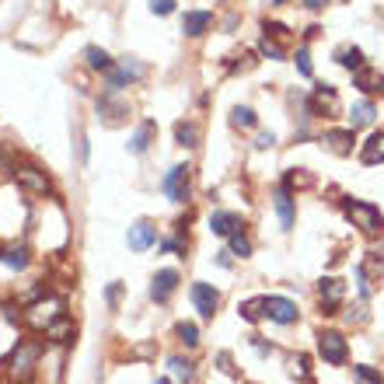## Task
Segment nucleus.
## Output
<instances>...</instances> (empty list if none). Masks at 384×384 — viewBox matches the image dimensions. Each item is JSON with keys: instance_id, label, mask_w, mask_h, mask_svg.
I'll use <instances>...</instances> for the list:
<instances>
[{"instance_id": "f257e3e1", "label": "nucleus", "mask_w": 384, "mask_h": 384, "mask_svg": "<svg viewBox=\"0 0 384 384\" xmlns=\"http://www.w3.org/2000/svg\"><path fill=\"white\" fill-rule=\"evenodd\" d=\"M42 353H46V349H42V342H35V339L18 342L14 353H11V360H7V378H11V381H28V378L39 371Z\"/></svg>"}, {"instance_id": "f03ea898", "label": "nucleus", "mask_w": 384, "mask_h": 384, "mask_svg": "<svg viewBox=\"0 0 384 384\" xmlns=\"http://www.w3.org/2000/svg\"><path fill=\"white\" fill-rule=\"evenodd\" d=\"M66 315V301L63 297H42V301H35L28 311H25V325L35 332H46L53 322H59Z\"/></svg>"}, {"instance_id": "7ed1b4c3", "label": "nucleus", "mask_w": 384, "mask_h": 384, "mask_svg": "<svg viewBox=\"0 0 384 384\" xmlns=\"http://www.w3.org/2000/svg\"><path fill=\"white\" fill-rule=\"evenodd\" d=\"M342 214L353 220L363 234H371V238L384 231L381 210H378V206H371V203H363V199H342Z\"/></svg>"}, {"instance_id": "20e7f679", "label": "nucleus", "mask_w": 384, "mask_h": 384, "mask_svg": "<svg viewBox=\"0 0 384 384\" xmlns=\"http://www.w3.org/2000/svg\"><path fill=\"white\" fill-rule=\"evenodd\" d=\"M147 77V66L140 63V59H119V63H112L109 70H105V84H109V91H122V88H129V84H140Z\"/></svg>"}, {"instance_id": "39448f33", "label": "nucleus", "mask_w": 384, "mask_h": 384, "mask_svg": "<svg viewBox=\"0 0 384 384\" xmlns=\"http://www.w3.org/2000/svg\"><path fill=\"white\" fill-rule=\"evenodd\" d=\"M14 182H18L25 192H32V196H50V192H53L50 175H46V171H39V168H32V165L14 168Z\"/></svg>"}, {"instance_id": "423d86ee", "label": "nucleus", "mask_w": 384, "mask_h": 384, "mask_svg": "<svg viewBox=\"0 0 384 384\" xmlns=\"http://www.w3.org/2000/svg\"><path fill=\"white\" fill-rule=\"evenodd\" d=\"M165 192L171 203H185L189 199V168L185 165H175L165 175Z\"/></svg>"}, {"instance_id": "0eeeda50", "label": "nucleus", "mask_w": 384, "mask_h": 384, "mask_svg": "<svg viewBox=\"0 0 384 384\" xmlns=\"http://www.w3.org/2000/svg\"><path fill=\"white\" fill-rule=\"evenodd\" d=\"M126 115H129V105H126V102H119V98H115V91H105V95L98 98V119H102L105 126H119Z\"/></svg>"}, {"instance_id": "6e6552de", "label": "nucleus", "mask_w": 384, "mask_h": 384, "mask_svg": "<svg viewBox=\"0 0 384 384\" xmlns=\"http://www.w3.org/2000/svg\"><path fill=\"white\" fill-rule=\"evenodd\" d=\"M318 353L329 360V363H346V339L339 335V332H322L318 335Z\"/></svg>"}, {"instance_id": "1a4fd4ad", "label": "nucleus", "mask_w": 384, "mask_h": 384, "mask_svg": "<svg viewBox=\"0 0 384 384\" xmlns=\"http://www.w3.org/2000/svg\"><path fill=\"white\" fill-rule=\"evenodd\" d=\"M266 315L276 325H293L297 322V304L286 301V297H266Z\"/></svg>"}, {"instance_id": "9d476101", "label": "nucleus", "mask_w": 384, "mask_h": 384, "mask_svg": "<svg viewBox=\"0 0 384 384\" xmlns=\"http://www.w3.org/2000/svg\"><path fill=\"white\" fill-rule=\"evenodd\" d=\"M154 241H158V227H154L151 220H136V223L129 227V248H133V252H147Z\"/></svg>"}, {"instance_id": "9b49d317", "label": "nucleus", "mask_w": 384, "mask_h": 384, "mask_svg": "<svg viewBox=\"0 0 384 384\" xmlns=\"http://www.w3.org/2000/svg\"><path fill=\"white\" fill-rule=\"evenodd\" d=\"M210 25H214V14H210V11H185V18H182V32L192 35V39L206 35Z\"/></svg>"}, {"instance_id": "f8f14e48", "label": "nucleus", "mask_w": 384, "mask_h": 384, "mask_svg": "<svg viewBox=\"0 0 384 384\" xmlns=\"http://www.w3.org/2000/svg\"><path fill=\"white\" fill-rule=\"evenodd\" d=\"M192 301H196V311L203 315V318H214V311H217L220 297L214 286H206V283H196L192 286Z\"/></svg>"}, {"instance_id": "ddd939ff", "label": "nucleus", "mask_w": 384, "mask_h": 384, "mask_svg": "<svg viewBox=\"0 0 384 384\" xmlns=\"http://www.w3.org/2000/svg\"><path fill=\"white\" fill-rule=\"evenodd\" d=\"M175 286H178V273H175V269H161V273L154 276V286H151V297L165 304L168 297L175 293Z\"/></svg>"}, {"instance_id": "4468645a", "label": "nucleus", "mask_w": 384, "mask_h": 384, "mask_svg": "<svg viewBox=\"0 0 384 384\" xmlns=\"http://www.w3.org/2000/svg\"><path fill=\"white\" fill-rule=\"evenodd\" d=\"M318 293H322L325 311H332V308H339V304H342V297H346V283H342V279H322Z\"/></svg>"}, {"instance_id": "2eb2a0df", "label": "nucleus", "mask_w": 384, "mask_h": 384, "mask_svg": "<svg viewBox=\"0 0 384 384\" xmlns=\"http://www.w3.org/2000/svg\"><path fill=\"white\" fill-rule=\"evenodd\" d=\"M276 214H279L283 231H290V227H293V196H290V185L276 189Z\"/></svg>"}, {"instance_id": "dca6fc26", "label": "nucleus", "mask_w": 384, "mask_h": 384, "mask_svg": "<svg viewBox=\"0 0 384 384\" xmlns=\"http://www.w3.org/2000/svg\"><path fill=\"white\" fill-rule=\"evenodd\" d=\"M325 147L335 154H349L353 151V126L349 129H329L325 133Z\"/></svg>"}, {"instance_id": "f3484780", "label": "nucleus", "mask_w": 384, "mask_h": 384, "mask_svg": "<svg viewBox=\"0 0 384 384\" xmlns=\"http://www.w3.org/2000/svg\"><path fill=\"white\" fill-rule=\"evenodd\" d=\"M154 133H158V126H154L151 119H147V122H140V129H136V133L129 136V151H133V154H144V151L151 147Z\"/></svg>"}, {"instance_id": "a211bd4d", "label": "nucleus", "mask_w": 384, "mask_h": 384, "mask_svg": "<svg viewBox=\"0 0 384 384\" xmlns=\"http://www.w3.org/2000/svg\"><path fill=\"white\" fill-rule=\"evenodd\" d=\"M238 227H241V217L231 214V210H217V214L210 217V231H214V234H234Z\"/></svg>"}, {"instance_id": "6ab92c4d", "label": "nucleus", "mask_w": 384, "mask_h": 384, "mask_svg": "<svg viewBox=\"0 0 384 384\" xmlns=\"http://www.w3.org/2000/svg\"><path fill=\"white\" fill-rule=\"evenodd\" d=\"M374 115H378L374 102H356V105H353V112H349V126H353V129H360V126H371V122H374Z\"/></svg>"}, {"instance_id": "aec40b11", "label": "nucleus", "mask_w": 384, "mask_h": 384, "mask_svg": "<svg viewBox=\"0 0 384 384\" xmlns=\"http://www.w3.org/2000/svg\"><path fill=\"white\" fill-rule=\"evenodd\" d=\"M363 165H381L384 161V133H374L367 144H363Z\"/></svg>"}, {"instance_id": "412c9836", "label": "nucleus", "mask_w": 384, "mask_h": 384, "mask_svg": "<svg viewBox=\"0 0 384 384\" xmlns=\"http://www.w3.org/2000/svg\"><path fill=\"white\" fill-rule=\"evenodd\" d=\"M356 273L363 276L367 283H371V279H384V259L378 252H367V259H363V266H360Z\"/></svg>"}, {"instance_id": "4be33fe9", "label": "nucleus", "mask_w": 384, "mask_h": 384, "mask_svg": "<svg viewBox=\"0 0 384 384\" xmlns=\"http://www.w3.org/2000/svg\"><path fill=\"white\" fill-rule=\"evenodd\" d=\"M175 140L182 147H199V126L196 122H175Z\"/></svg>"}, {"instance_id": "5701e85b", "label": "nucleus", "mask_w": 384, "mask_h": 384, "mask_svg": "<svg viewBox=\"0 0 384 384\" xmlns=\"http://www.w3.org/2000/svg\"><path fill=\"white\" fill-rule=\"evenodd\" d=\"M0 266H7V269H25V266H28V252H25V248H0Z\"/></svg>"}, {"instance_id": "b1692460", "label": "nucleus", "mask_w": 384, "mask_h": 384, "mask_svg": "<svg viewBox=\"0 0 384 384\" xmlns=\"http://www.w3.org/2000/svg\"><path fill=\"white\" fill-rule=\"evenodd\" d=\"M46 335L53 339L56 346H63V342H70V339H74V325H70V322H66V315H63L59 322H53V325L46 329Z\"/></svg>"}, {"instance_id": "393cba45", "label": "nucleus", "mask_w": 384, "mask_h": 384, "mask_svg": "<svg viewBox=\"0 0 384 384\" xmlns=\"http://www.w3.org/2000/svg\"><path fill=\"white\" fill-rule=\"evenodd\" d=\"M84 56H88V66H91V70H102V74H105L112 63H115V59H112L105 50H98V46H88V50H84Z\"/></svg>"}, {"instance_id": "a878e982", "label": "nucleus", "mask_w": 384, "mask_h": 384, "mask_svg": "<svg viewBox=\"0 0 384 384\" xmlns=\"http://www.w3.org/2000/svg\"><path fill=\"white\" fill-rule=\"evenodd\" d=\"M238 311H241V318H245V322H259V318L266 315V297H255V301H245V304H241Z\"/></svg>"}, {"instance_id": "bb28decb", "label": "nucleus", "mask_w": 384, "mask_h": 384, "mask_svg": "<svg viewBox=\"0 0 384 384\" xmlns=\"http://www.w3.org/2000/svg\"><path fill=\"white\" fill-rule=\"evenodd\" d=\"M168 367H171V378H175L178 384L192 381V363H189V360H182V356H171V360H168Z\"/></svg>"}, {"instance_id": "cd10ccee", "label": "nucleus", "mask_w": 384, "mask_h": 384, "mask_svg": "<svg viewBox=\"0 0 384 384\" xmlns=\"http://www.w3.org/2000/svg\"><path fill=\"white\" fill-rule=\"evenodd\" d=\"M231 255H241V259H248V255H252V241H248L241 231H234V234H231Z\"/></svg>"}, {"instance_id": "c85d7f7f", "label": "nucleus", "mask_w": 384, "mask_h": 384, "mask_svg": "<svg viewBox=\"0 0 384 384\" xmlns=\"http://www.w3.org/2000/svg\"><path fill=\"white\" fill-rule=\"evenodd\" d=\"M231 122L241 126V129H252V126H255V112L248 109V105H238V109L231 112Z\"/></svg>"}, {"instance_id": "c756f323", "label": "nucleus", "mask_w": 384, "mask_h": 384, "mask_svg": "<svg viewBox=\"0 0 384 384\" xmlns=\"http://www.w3.org/2000/svg\"><path fill=\"white\" fill-rule=\"evenodd\" d=\"M339 63L346 66V70H360L363 66V53L353 46V50H339Z\"/></svg>"}, {"instance_id": "7c9ffc66", "label": "nucleus", "mask_w": 384, "mask_h": 384, "mask_svg": "<svg viewBox=\"0 0 384 384\" xmlns=\"http://www.w3.org/2000/svg\"><path fill=\"white\" fill-rule=\"evenodd\" d=\"M353 378L360 384H381V371H374V367H353Z\"/></svg>"}, {"instance_id": "2f4dec72", "label": "nucleus", "mask_w": 384, "mask_h": 384, "mask_svg": "<svg viewBox=\"0 0 384 384\" xmlns=\"http://www.w3.org/2000/svg\"><path fill=\"white\" fill-rule=\"evenodd\" d=\"M175 332H178V339H182L185 346H196V342H199V329H196L192 322H182Z\"/></svg>"}, {"instance_id": "473e14b6", "label": "nucleus", "mask_w": 384, "mask_h": 384, "mask_svg": "<svg viewBox=\"0 0 384 384\" xmlns=\"http://www.w3.org/2000/svg\"><path fill=\"white\" fill-rule=\"evenodd\" d=\"M259 53H262V56H269V59H283V46H276L273 39L266 35V39L259 42Z\"/></svg>"}, {"instance_id": "72a5a7b5", "label": "nucleus", "mask_w": 384, "mask_h": 384, "mask_svg": "<svg viewBox=\"0 0 384 384\" xmlns=\"http://www.w3.org/2000/svg\"><path fill=\"white\" fill-rule=\"evenodd\" d=\"M290 367H293V374H301L304 381L311 378V371H308V356H293V360H290Z\"/></svg>"}, {"instance_id": "f704fd0d", "label": "nucleus", "mask_w": 384, "mask_h": 384, "mask_svg": "<svg viewBox=\"0 0 384 384\" xmlns=\"http://www.w3.org/2000/svg\"><path fill=\"white\" fill-rule=\"evenodd\" d=\"M297 70L304 77H311V56H308V50H297Z\"/></svg>"}, {"instance_id": "c9c22d12", "label": "nucleus", "mask_w": 384, "mask_h": 384, "mask_svg": "<svg viewBox=\"0 0 384 384\" xmlns=\"http://www.w3.org/2000/svg\"><path fill=\"white\" fill-rule=\"evenodd\" d=\"M151 11L165 18V14H171V11H175V0H151Z\"/></svg>"}, {"instance_id": "e433bc0d", "label": "nucleus", "mask_w": 384, "mask_h": 384, "mask_svg": "<svg viewBox=\"0 0 384 384\" xmlns=\"http://www.w3.org/2000/svg\"><path fill=\"white\" fill-rule=\"evenodd\" d=\"M217 363H220V371H223V374H234V367H231V353H220Z\"/></svg>"}, {"instance_id": "4c0bfd02", "label": "nucleus", "mask_w": 384, "mask_h": 384, "mask_svg": "<svg viewBox=\"0 0 384 384\" xmlns=\"http://www.w3.org/2000/svg\"><path fill=\"white\" fill-rule=\"evenodd\" d=\"M119 293H122V286H119V283H112V286H109V304H112V308L119 304Z\"/></svg>"}, {"instance_id": "58836bf2", "label": "nucleus", "mask_w": 384, "mask_h": 384, "mask_svg": "<svg viewBox=\"0 0 384 384\" xmlns=\"http://www.w3.org/2000/svg\"><path fill=\"white\" fill-rule=\"evenodd\" d=\"M273 144H276L273 133H259V147H273Z\"/></svg>"}, {"instance_id": "ea45409f", "label": "nucleus", "mask_w": 384, "mask_h": 384, "mask_svg": "<svg viewBox=\"0 0 384 384\" xmlns=\"http://www.w3.org/2000/svg\"><path fill=\"white\" fill-rule=\"evenodd\" d=\"M304 4H308V7H311V11H322V7H325V4H329V0H304Z\"/></svg>"}, {"instance_id": "a19ab883", "label": "nucleus", "mask_w": 384, "mask_h": 384, "mask_svg": "<svg viewBox=\"0 0 384 384\" xmlns=\"http://www.w3.org/2000/svg\"><path fill=\"white\" fill-rule=\"evenodd\" d=\"M154 384H168V381H165V378H161V381H154Z\"/></svg>"}, {"instance_id": "79ce46f5", "label": "nucleus", "mask_w": 384, "mask_h": 384, "mask_svg": "<svg viewBox=\"0 0 384 384\" xmlns=\"http://www.w3.org/2000/svg\"><path fill=\"white\" fill-rule=\"evenodd\" d=\"M381 91H384V81H381Z\"/></svg>"}]
</instances>
